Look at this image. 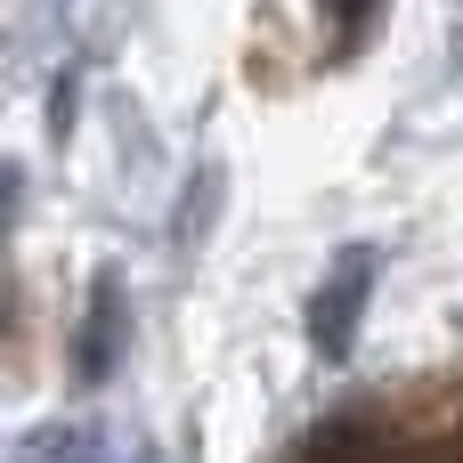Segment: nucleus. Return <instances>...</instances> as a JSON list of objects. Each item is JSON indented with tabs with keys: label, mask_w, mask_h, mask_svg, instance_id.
Listing matches in <instances>:
<instances>
[{
	"label": "nucleus",
	"mask_w": 463,
	"mask_h": 463,
	"mask_svg": "<svg viewBox=\"0 0 463 463\" xmlns=\"http://www.w3.org/2000/svg\"><path fill=\"white\" fill-rule=\"evenodd\" d=\"M366 293H374V252H366V244H350V252L334 260V277L317 285V301H309V342H317L326 358H350Z\"/></svg>",
	"instance_id": "nucleus-1"
},
{
	"label": "nucleus",
	"mask_w": 463,
	"mask_h": 463,
	"mask_svg": "<svg viewBox=\"0 0 463 463\" xmlns=\"http://www.w3.org/2000/svg\"><path fill=\"white\" fill-rule=\"evenodd\" d=\"M309 463H391V439H374L358 415H342V423H326L309 439Z\"/></svg>",
	"instance_id": "nucleus-2"
}]
</instances>
